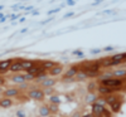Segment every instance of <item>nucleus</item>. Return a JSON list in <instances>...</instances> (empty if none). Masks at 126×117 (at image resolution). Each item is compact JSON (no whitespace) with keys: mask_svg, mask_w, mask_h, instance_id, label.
Listing matches in <instances>:
<instances>
[{"mask_svg":"<svg viewBox=\"0 0 126 117\" xmlns=\"http://www.w3.org/2000/svg\"><path fill=\"white\" fill-rule=\"evenodd\" d=\"M121 104H122V102L119 100V101H116L115 103H112L111 106H110V108H111V112H113V113H117L119 111H120V108H121Z\"/></svg>","mask_w":126,"mask_h":117,"instance_id":"obj_15","label":"nucleus"},{"mask_svg":"<svg viewBox=\"0 0 126 117\" xmlns=\"http://www.w3.org/2000/svg\"><path fill=\"white\" fill-rule=\"evenodd\" d=\"M42 69V66H37V63H35V66H33L30 69H28L27 71V73H29V74H33V76H37L38 74V72Z\"/></svg>","mask_w":126,"mask_h":117,"instance_id":"obj_20","label":"nucleus"},{"mask_svg":"<svg viewBox=\"0 0 126 117\" xmlns=\"http://www.w3.org/2000/svg\"><path fill=\"white\" fill-rule=\"evenodd\" d=\"M116 101H119V97H117V96L116 94H109V96H106V98H105V102H106L107 104H112V103H115V102H116Z\"/></svg>","mask_w":126,"mask_h":117,"instance_id":"obj_14","label":"nucleus"},{"mask_svg":"<svg viewBox=\"0 0 126 117\" xmlns=\"http://www.w3.org/2000/svg\"><path fill=\"white\" fill-rule=\"evenodd\" d=\"M96 88H97V83H94V82H91V83H88V87H87V89L90 91V93H93Z\"/></svg>","mask_w":126,"mask_h":117,"instance_id":"obj_26","label":"nucleus"},{"mask_svg":"<svg viewBox=\"0 0 126 117\" xmlns=\"http://www.w3.org/2000/svg\"><path fill=\"white\" fill-rule=\"evenodd\" d=\"M112 76H116V77H119L121 79V77L126 76V69H117V71H115L112 73Z\"/></svg>","mask_w":126,"mask_h":117,"instance_id":"obj_24","label":"nucleus"},{"mask_svg":"<svg viewBox=\"0 0 126 117\" xmlns=\"http://www.w3.org/2000/svg\"><path fill=\"white\" fill-rule=\"evenodd\" d=\"M39 115H40L42 117H49L50 111H49V108H48V106H46V104L40 106V107H39Z\"/></svg>","mask_w":126,"mask_h":117,"instance_id":"obj_12","label":"nucleus"},{"mask_svg":"<svg viewBox=\"0 0 126 117\" xmlns=\"http://www.w3.org/2000/svg\"><path fill=\"white\" fill-rule=\"evenodd\" d=\"M100 63H101V67H103V68H107V67H111V63H112V60H111V58H105V59L100 60Z\"/></svg>","mask_w":126,"mask_h":117,"instance_id":"obj_21","label":"nucleus"},{"mask_svg":"<svg viewBox=\"0 0 126 117\" xmlns=\"http://www.w3.org/2000/svg\"><path fill=\"white\" fill-rule=\"evenodd\" d=\"M105 106L102 104H98V103H92L91 104V110H92V115L94 117H102V113L105 111Z\"/></svg>","mask_w":126,"mask_h":117,"instance_id":"obj_2","label":"nucleus"},{"mask_svg":"<svg viewBox=\"0 0 126 117\" xmlns=\"http://www.w3.org/2000/svg\"><path fill=\"white\" fill-rule=\"evenodd\" d=\"M96 103H98V104H102V106H103L106 102H105V98H100V97H98V100H97V102H96Z\"/></svg>","mask_w":126,"mask_h":117,"instance_id":"obj_33","label":"nucleus"},{"mask_svg":"<svg viewBox=\"0 0 126 117\" xmlns=\"http://www.w3.org/2000/svg\"><path fill=\"white\" fill-rule=\"evenodd\" d=\"M72 54H73V56H77V57H79V58H82L83 56H85V54H83V52H82V50H73V53H72Z\"/></svg>","mask_w":126,"mask_h":117,"instance_id":"obj_30","label":"nucleus"},{"mask_svg":"<svg viewBox=\"0 0 126 117\" xmlns=\"http://www.w3.org/2000/svg\"><path fill=\"white\" fill-rule=\"evenodd\" d=\"M103 14L105 15H106V14H115V12H113V10H105Z\"/></svg>","mask_w":126,"mask_h":117,"instance_id":"obj_40","label":"nucleus"},{"mask_svg":"<svg viewBox=\"0 0 126 117\" xmlns=\"http://www.w3.org/2000/svg\"><path fill=\"white\" fill-rule=\"evenodd\" d=\"M59 12V8H57V9H53V10H49L48 12V14L50 15V14H53V13H58Z\"/></svg>","mask_w":126,"mask_h":117,"instance_id":"obj_37","label":"nucleus"},{"mask_svg":"<svg viewBox=\"0 0 126 117\" xmlns=\"http://www.w3.org/2000/svg\"><path fill=\"white\" fill-rule=\"evenodd\" d=\"M50 20H52V18H49V19H47V20H44V22H43V24H46V23H49V22H50Z\"/></svg>","mask_w":126,"mask_h":117,"instance_id":"obj_47","label":"nucleus"},{"mask_svg":"<svg viewBox=\"0 0 126 117\" xmlns=\"http://www.w3.org/2000/svg\"><path fill=\"white\" fill-rule=\"evenodd\" d=\"M15 117H27V113H25V111H23V110H18V111L15 112Z\"/></svg>","mask_w":126,"mask_h":117,"instance_id":"obj_28","label":"nucleus"},{"mask_svg":"<svg viewBox=\"0 0 126 117\" xmlns=\"http://www.w3.org/2000/svg\"><path fill=\"white\" fill-rule=\"evenodd\" d=\"M0 94H3V88L0 87Z\"/></svg>","mask_w":126,"mask_h":117,"instance_id":"obj_51","label":"nucleus"},{"mask_svg":"<svg viewBox=\"0 0 126 117\" xmlns=\"http://www.w3.org/2000/svg\"><path fill=\"white\" fill-rule=\"evenodd\" d=\"M110 58H111V60L117 62V63H120V64H121L122 62L126 60V53H119V54H115V56H112Z\"/></svg>","mask_w":126,"mask_h":117,"instance_id":"obj_8","label":"nucleus"},{"mask_svg":"<svg viewBox=\"0 0 126 117\" xmlns=\"http://www.w3.org/2000/svg\"><path fill=\"white\" fill-rule=\"evenodd\" d=\"M67 4H68V6H73L76 4V1L75 0H67Z\"/></svg>","mask_w":126,"mask_h":117,"instance_id":"obj_35","label":"nucleus"},{"mask_svg":"<svg viewBox=\"0 0 126 117\" xmlns=\"http://www.w3.org/2000/svg\"><path fill=\"white\" fill-rule=\"evenodd\" d=\"M28 96L30 98H33V100H35V101H40V100H43L44 98V93H43V91L42 89H39V88H34V89H30L29 91V93H28Z\"/></svg>","mask_w":126,"mask_h":117,"instance_id":"obj_1","label":"nucleus"},{"mask_svg":"<svg viewBox=\"0 0 126 117\" xmlns=\"http://www.w3.org/2000/svg\"><path fill=\"white\" fill-rule=\"evenodd\" d=\"M73 79H75V78H63V81H64V82H72Z\"/></svg>","mask_w":126,"mask_h":117,"instance_id":"obj_46","label":"nucleus"},{"mask_svg":"<svg viewBox=\"0 0 126 117\" xmlns=\"http://www.w3.org/2000/svg\"><path fill=\"white\" fill-rule=\"evenodd\" d=\"M71 117H81V113H79V112H75V113H73Z\"/></svg>","mask_w":126,"mask_h":117,"instance_id":"obj_42","label":"nucleus"},{"mask_svg":"<svg viewBox=\"0 0 126 117\" xmlns=\"http://www.w3.org/2000/svg\"><path fill=\"white\" fill-rule=\"evenodd\" d=\"M3 9H4V5H0V12H1Z\"/></svg>","mask_w":126,"mask_h":117,"instance_id":"obj_50","label":"nucleus"},{"mask_svg":"<svg viewBox=\"0 0 126 117\" xmlns=\"http://www.w3.org/2000/svg\"><path fill=\"white\" fill-rule=\"evenodd\" d=\"M91 53L92 54H98V53H101V49L96 48V49H91Z\"/></svg>","mask_w":126,"mask_h":117,"instance_id":"obj_32","label":"nucleus"},{"mask_svg":"<svg viewBox=\"0 0 126 117\" xmlns=\"http://www.w3.org/2000/svg\"><path fill=\"white\" fill-rule=\"evenodd\" d=\"M56 66H58V64H57L56 62H52V60H44L43 63H42V67H43L46 71H47V69L50 71L52 68H54Z\"/></svg>","mask_w":126,"mask_h":117,"instance_id":"obj_13","label":"nucleus"},{"mask_svg":"<svg viewBox=\"0 0 126 117\" xmlns=\"http://www.w3.org/2000/svg\"><path fill=\"white\" fill-rule=\"evenodd\" d=\"M97 89H98V93H100V94H103V96H106V94H111V93L113 92V89H112V88L106 87V86H98V87H97Z\"/></svg>","mask_w":126,"mask_h":117,"instance_id":"obj_10","label":"nucleus"},{"mask_svg":"<svg viewBox=\"0 0 126 117\" xmlns=\"http://www.w3.org/2000/svg\"><path fill=\"white\" fill-rule=\"evenodd\" d=\"M4 18H5V16L3 15V13H0V20H1V19H4Z\"/></svg>","mask_w":126,"mask_h":117,"instance_id":"obj_49","label":"nucleus"},{"mask_svg":"<svg viewBox=\"0 0 126 117\" xmlns=\"http://www.w3.org/2000/svg\"><path fill=\"white\" fill-rule=\"evenodd\" d=\"M63 72V67L62 66H56L54 68H52L50 71H49V73H50V76H59V74Z\"/></svg>","mask_w":126,"mask_h":117,"instance_id":"obj_18","label":"nucleus"},{"mask_svg":"<svg viewBox=\"0 0 126 117\" xmlns=\"http://www.w3.org/2000/svg\"><path fill=\"white\" fill-rule=\"evenodd\" d=\"M49 101H50V103H53V104H59L61 103V98H59V96H57V94H52L49 97Z\"/></svg>","mask_w":126,"mask_h":117,"instance_id":"obj_23","label":"nucleus"},{"mask_svg":"<svg viewBox=\"0 0 126 117\" xmlns=\"http://www.w3.org/2000/svg\"><path fill=\"white\" fill-rule=\"evenodd\" d=\"M25 81H35V76H33V74H29V73H25Z\"/></svg>","mask_w":126,"mask_h":117,"instance_id":"obj_29","label":"nucleus"},{"mask_svg":"<svg viewBox=\"0 0 126 117\" xmlns=\"http://www.w3.org/2000/svg\"><path fill=\"white\" fill-rule=\"evenodd\" d=\"M9 71H12V72H20V71H23V60H20V59L14 60L12 63V66H10Z\"/></svg>","mask_w":126,"mask_h":117,"instance_id":"obj_3","label":"nucleus"},{"mask_svg":"<svg viewBox=\"0 0 126 117\" xmlns=\"http://www.w3.org/2000/svg\"><path fill=\"white\" fill-rule=\"evenodd\" d=\"M4 96L6 98H10V97H16L19 96V89L18 88H8L4 91Z\"/></svg>","mask_w":126,"mask_h":117,"instance_id":"obj_6","label":"nucleus"},{"mask_svg":"<svg viewBox=\"0 0 126 117\" xmlns=\"http://www.w3.org/2000/svg\"><path fill=\"white\" fill-rule=\"evenodd\" d=\"M86 74H87V78H94L98 76V72H92V71H86Z\"/></svg>","mask_w":126,"mask_h":117,"instance_id":"obj_27","label":"nucleus"},{"mask_svg":"<svg viewBox=\"0 0 126 117\" xmlns=\"http://www.w3.org/2000/svg\"><path fill=\"white\" fill-rule=\"evenodd\" d=\"M81 117H94L92 113H86V115H83V116H81Z\"/></svg>","mask_w":126,"mask_h":117,"instance_id":"obj_44","label":"nucleus"},{"mask_svg":"<svg viewBox=\"0 0 126 117\" xmlns=\"http://www.w3.org/2000/svg\"><path fill=\"white\" fill-rule=\"evenodd\" d=\"M105 117H112V115H111V112H109L106 108H105V111H103V113H102Z\"/></svg>","mask_w":126,"mask_h":117,"instance_id":"obj_31","label":"nucleus"},{"mask_svg":"<svg viewBox=\"0 0 126 117\" xmlns=\"http://www.w3.org/2000/svg\"><path fill=\"white\" fill-rule=\"evenodd\" d=\"M4 83H5V79H4L3 77H0V86H3Z\"/></svg>","mask_w":126,"mask_h":117,"instance_id":"obj_45","label":"nucleus"},{"mask_svg":"<svg viewBox=\"0 0 126 117\" xmlns=\"http://www.w3.org/2000/svg\"><path fill=\"white\" fill-rule=\"evenodd\" d=\"M103 50H105V52H111V50H113V45H110V47L103 48Z\"/></svg>","mask_w":126,"mask_h":117,"instance_id":"obj_36","label":"nucleus"},{"mask_svg":"<svg viewBox=\"0 0 126 117\" xmlns=\"http://www.w3.org/2000/svg\"><path fill=\"white\" fill-rule=\"evenodd\" d=\"M54 84H56L54 78H47L43 83H42V86H43V88H53Z\"/></svg>","mask_w":126,"mask_h":117,"instance_id":"obj_11","label":"nucleus"},{"mask_svg":"<svg viewBox=\"0 0 126 117\" xmlns=\"http://www.w3.org/2000/svg\"><path fill=\"white\" fill-rule=\"evenodd\" d=\"M12 106H13L12 98L4 97L3 100H0V107H3V108H9V107H12Z\"/></svg>","mask_w":126,"mask_h":117,"instance_id":"obj_9","label":"nucleus"},{"mask_svg":"<svg viewBox=\"0 0 126 117\" xmlns=\"http://www.w3.org/2000/svg\"><path fill=\"white\" fill-rule=\"evenodd\" d=\"M78 71H79V67H78V66H73V67H71V68L64 73V77H63V78H75L76 74L78 73Z\"/></svg>","mask_w":126,"mask_h":117,"instance_id":"obj_4","label":"nucleus"},{"mask_svg":"<svg viewBox=\"0 0 126 117\" xmlns=\"http://www.w3.org/2000/svg\"><path fill=\"white\" fill-rule=\"evenodd\" d=\"M12 59H4L0 60V73H5L6 71L10 69V66H12Z\"/></svg>","mask_w":126,"mask_h":117,"instance_id":"obj_5","label":"nucleus"},{"mask_svg":"<svg viewBox=\"0 0 126 117\" xmlns=\"http://www.w3.org/2000/svg\"><path fill=\"white\" fill-rule=\"evenodd\" d=\"M48 108H49L50 113H57V112H58V110H59L58 104H53V103H50V104L48 106Z\"/></svg>","mask_w":126,"mask_h":117,"instance_id":"obj_25","label":"nucleus"},{"mask_svg":"<svg viewBox=\"0 0 126 117\" xmlns=\"http://www.w3.org/2000/svg\"><path fill=\"white\" fill-rule=\"evenodd\" d=\"M33 66H35V62L30 60V59H23V69H24V71L30 69Z\"/></svg>","mask_w":126,"mask_h":117,"instance_id":"obj_17","label":"nucleus"},{"mask_svg":"<svg viewBox=\"0 0 126 117\" xmlns=\"http://www.w3.org/2000/svg\"><path fill=\"white\" fill-rule=\"evenodd\" d=\"M97 100H98V96L94 93V92H93V93H90L87 97H86V102H87V103H91V104H92V103H96Z\"/></svg>","mask_w":126,"mask_h":117,"instance_id":"obj_16","label":"nucleus"},{"mask_svg":"<svg viewBox=\"0 0 126 117\" xmlns=\"http://www.w3.org/2000/svg\"><path fill=\"white\" fill-rule=\"evenodd\" d=\"M27 86H28V84H27L25 82H24V83H22V84H19V87H20V88H27Z\"/></svg>","mask_w":126,"mask_h":117,"instance_id":"obj_43","label":"nucleus"},{"mask_svg":"<svg viewBox=\"0 0 126 117\" xmlns=\"http://www.w3.org/2000/svg\"><path fill=\"white\" fill-rule=\"evenodd\" d=\"M101 3H102L101 0H97V1H93V3H92V5H93V6H97V5H100Z\"/></svg>","mask_w":126,"mask_h":117,"instance_id":"obj_41","label":"nucleus"},{"mask_svg":"<svg viewBox=\"0 0 126 117\" xmlns=\"http://www.w3.org/2000/svg\"><path fill=\"white\" fill-rule=\"evenodd\" d=\"M73 15H75V13H72V12H71V13H67L63 18H66V19H67V18H71V16H73Z\"/></svg>","mask_w":126,"mask_h":117,"instance_id":"obj_39","label":"nucleus"},{"mask_svg":"<svg viewBox=\"0 0 126 117\" xmlns=\"http://www.w3.org/2000/svg\"><path fill=\"white\" fill-rule=\"evenodd\" d=\"M25 10H33V6H27Z\"/></svg>","mask_w":126,"mask_h":117,"instance_id":"obj_48","label":"nucleus"},{"mask_svg":"<svg viewBox=\"0 0 126 117\" xmlns=\"http://www.w3.org/2000/svg\"><path fill=\"white\" fill-rule=\"evenodd\" d=\"M19 18V15L18 14H13V15H10V19H12V22L13 20H15V19H18Z\"/></svg>","mask_w":126,"mask_h":117,"instance_id":"obj_38","label":"nucleus"},{"mask_svg":"<svg viewBox=\"0 0 126 117\" xmlns=\"http://www.w3.org/2000/svg\"><path fill=\"white\" fill-rule=\"evenodd\" d=\"M12 81H13L14 83L22 84V83L25 82V76H24V74H18V76H14V77L12 78Z\"/></svg>","mask_w":126,"mask_h":117,"instance_id":"obj_19","label":"nucleus"},{"mask_svg":"<svg viewBox=\"0 0 126 117\" xmlns=\"http://www.w3.org/2000/svg\"><path fill=\"white\" fill-rule=\"evenodd\" d=\"M47 78H48V77H47V72H46V69H44L43 67H42V69L38 72V74L35 76V81H37V82H42V83H43Z\"/></svg>","mask_w":126,"mask_h":117,"instance_id":"obj_7","label":"nucleus"},{"mask_svg":"<svg viewBox=\"0 0 126 117\" xmlns=\"http://www.w3.org/2000/svg\"><path fill=\"white\" fill-rule=\"evenodd\" d=\"M77 81H85L87 78V74L86 72H83V71H78V73L76 74V77H75Z\"/></svg>","mask_w":126,"mask_h":117,"instance_id":"obj_22","label":"nucleus"},{"mask_svg":"<svg viewBox=\"0 0 126 117\" xmlns=\"http://www.w3.org/2000/svg\"><path fill=\"white\" fill-rule=\"evenodd\" d=\"M43 93L44 94H52V88H44Z\"/></svg>","mask_w":126,"mask_h":117,"instance_id":"obj_34","label":"nucleus"}]
</instances>
